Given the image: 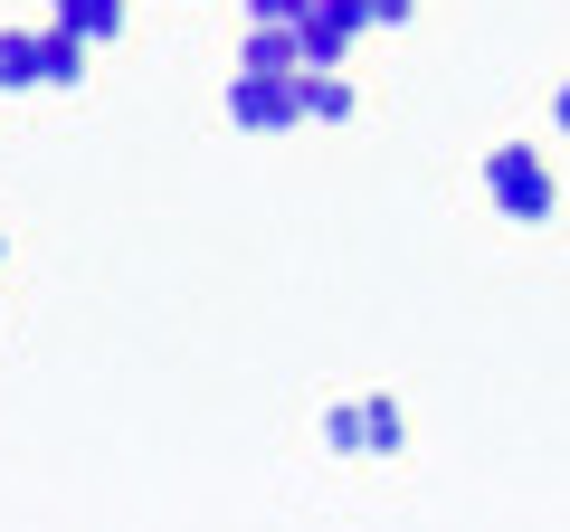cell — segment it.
<instances>
[{"instance_id": "1", "label": "cell", "mask_w": 570, "mask_h": 532, "mask_svg": "<svg viewBox=\"0 0 570 532\" xmlns=\"http://www.w3.org/2000/svg\"><path fill=\"white\" fill-rule=\"evenodd\" d=\"M485 200L504 209V219L542 228L551 209H561V181H551V152H532V144H494V152H485Z\"/></svg>"}, {"instance_id": "2", "label": "cell", "mask_w": 570, "mask_h": 532, "mask_svg": "<svg viewBox=\"0 0 570 532\" xmlns=\"http://www.w3.org/2000/svg\"><path fill=\"white\" fill-rule=\"evenodd\" d=\"M228 124H238V134H295V124H305V67H295V77H228Z\"/></svg>"}, {"instance_id": "3", "label": "cell", "mask_w": 570, "mask_h": 532, "mask_svg": "<svg viewBox=\"0 0 570 532\" xmlns=\"http://www.w3.org/2000/svg\"><path fill=\"white\" fill-rule=\"evenodd\" d=\"M86 58H96V48L77 39V29H29V67H39V86H86Z\"/></svg>"}, {"instance_id": "4", "label": "cell", "mask_w": 570, "mask_h": 532, "mask_svg": "<svg viewBox=\"0 0 570 532\" xmlns=\"http://www.w3.org/2000/svg\"><path fill=\"white\" fill-rule=\"evenodd\" d=\"M238 67H247V77H295V67H305V39H295V29H266V20H247Z\"/></svg>"}, {"instance_id": "5", "label": "cell", "mask_w": 570, "mask_h": 532, "mask_svg": "<svg viewBox=\"0 0 570 532\" xmlns=\"http://www.w3.org/2000/svg\"><path fill=\"white\" fill-rule=\"evenodd\" d=\"M58 29H77L86 48L124 39V0H58Z\"/></svg>"}, {"instance_id": "6", "label": "cell", "mask_w": 570, "mask_h": 532, "mask_svg": "<svg viewBox=\"0 0 570 532\" xmlns=\"http://www.w3.org/2000/svg\"><path fill=\"white\" fill-rule=\"evenodd\" d=\"M295 39H305V67H343V48H352V29H343V20H333L324 0H314L305 20H295Z\"/></svg>"}, {"instance_id": "7", "label": "cell", "mask_w": 570, "mask_h": 532, "mask_svg": "<svg viewBox=\"0 0 570 532\" xmlns=\"http://www.w3.org/2000/svg\"><path fill=\"white\" fill-rule=\"evenodd\" d=\"M362 447H371V456H400V447H409L400 400H362Z\"/></svg>"}, {"instance_id": "8", "label": "cell", "mask_w": 570, "mask_h": 532, "mask_svg": "<svg viewBox=\"0 0 570 532\" xmlns=\"http://www.w3.org/2000/svg\"><path fill=\"white\" fill-rule=\"evenodd\" d=\"M352 115V86L333 67H305V124H343Z\"/></svg>"}, {"instance_id": "9", "label": "cell", "mask_w": 570, "mask_h": 532, "mask_svg": "<svg viewBox=\"0 0 570 532\" xmlns=\"http://www.w3.org/2000/svg\"><path fill=\"white\" fill-rule=\"evenodd\" d=\"M324 447H333V456H371V447H362V400L324 410Z\"/></svg>"}, {"instance_id": "10", "label": "cell", "mask_w": 570, "mask_h": 532, "mask_svg": "<svg viewBox=\"0 0 570 532\" xmlns=\"http://www.w3.org/2000/svg\"><path fill=\"white\" fill-rule=\"evenodd\" d=\"M305 10H314V0H247V20H266V29H295Z\"/></svg>"}, {"instance_id": "11", "label": "cell", "mask_w": 570, "mask_h": 532, "mask_svg": "<svg viewBox=\"0 0 570 532\" xmlns=\"http://www.w3.org/2000/svg\"><path fill=\"white\" fill-rule=\"evenodd\" d=\"M409 10L419 0H371V29H409Z\"/></svg>"}, {"instance_id": "12", "label": "cell", "mask_w": 570, "mask_h": 532, "mask_svg": "<svg viewBox=\"0 0 570 532\" xmlns=\"http://www.w3.org/2000/svg\"><path fill=\"white\" fill-rule=\"evenodd\" d=\"M551 124H561V134H570V86H561V96H551Z\"/></svg>"}, {"instance_id": "13", "label": "cell", "mask_w": 570, "mask_h": 532, "mask_svg": "<svg viewBox=\"0 0 570 532\" xmlns=\"http://www.w3.org/2000/svg\"><path fill=\"white\" fill-rule=\"evenodd\" d=\"M0 86H10V58H0Z\"/></svg>"}, {"instance_id": "14", "label": "cell", "mask_w": 570, "mask_h": 532, "mask_svg": "<svg viewBox=\"0 0 570 532\" xmlns=\"http://www.w3.org/2000/svg\"><path fill=\"white\" fill-rule=\"evenodd\" d=\"M0 257H10V238H0Z\"/></svg>"}]
</instances>
